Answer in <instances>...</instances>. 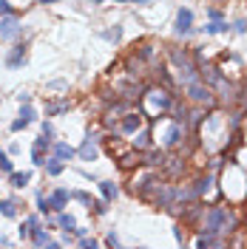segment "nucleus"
<instances>
[{"label": "nucleus", "instance_id": "nucleus-1", "mask_svg": "<svg viewBox=\"0 0 247 249\" xmlns=\"http://www.w3.org/2000/svg\"><path fill=\"white\" fill-rule=\"evenodd\" d=\"M199 230L228 238V235L239 232V213L233 207H225V204H216L213 201V204L205 207V213L199 218Z\"/></svg>", "mask_w": 247, "mask_h": 249}, {"label": "nucleus", "instance_id": "nucleus-2", "mask_svg": "<svg viewBox=\"0 0 247 249\" xmlns=\"http://www.w3.org/2000/svg\"><path fill=\"white\" fill-rule=\"evenodd\" d=\"M176 97H179V94L168 91L162 85H145V91H142V97H139V114H142L145 122H151V125H153L156 119H168Z\"/></svg>", "mask_w": 247, "mask_h": 249}, {"label": "nucleus", "instance_id": "nucleus-3", "mask_svg": "<svg viewBox=\"0 0 247 249\" xmlns=\"http://www.w3.org/2000/svg\"><path fill=\"white\" fill-rule=\"evenodd\" d=\"M185 97H188V102L205 105V108H210V111L219 105V102H216V91L210 88V85H205L202 80H193V83L185 85Z\"/></svg>", "mask_w": 247, "mask_h": 249}, {"label": "nucleus", "instance_id": "nucleus-4", "mask_svg": "<svg viewBox=\"0 0 247 249\" xmlns=\"http://www.w3.org/2000/svg\"><path fill=\"white\" fill-rule=\"evenodd\" d=\"M193 190H196L199 201H205V204H213L216 199H219V187H216V173H202L199 179H193Z\"/></svg>", "mask_w": 247, "mask_h": 249}, {"label": "nucleus", "instance_id": "nucleus-5", "mask_svg": "<svg viewBox=\"0 0 247 249\" xmlns=\"http://www.w3.org/2000/svg\"><path fill=\"white\" fill-rule=\"evenodd\" d=\"M185 136H188V128H185L182 122H176V119H171V128H168V131H165V136H162V148H165V150L182 148Z\"/></svg>", "mask_w": 247, "mask_h": 249}, {"label": "nucleus", "instance_id": "nucleus-6", "mask_svg": "<svg viewBox=\"0 0 247 249\" xmlns=\"http://www.w3.org/2000/svg\"><path fill=\"white\" fill-rule=\"evenodd\" d=\"M176 34H179L182 40H188V37L196 34V26H193V9L179 6V12H176Z\"/></svg>", "mask_w": 247, "mask_h": 249}, {"label": "nucleus", "instance_id": "nucleus-7", "mask_svg": "<svg viewBox=\"0 0 247 249\" xmlns=\"http://www.w3.org/2000/svg\"><path fill=\"white\" fill-rule=\"evenodd\" d=\"M23 34V26H20V20L17 15H0V40H17Z\"/></svg>", "mask_w": 247, "mask_h": 249}, {"label": "nucleus", "instance_id": "nucleus-8", "mask_svg": "<svg viewBox=\"0 0 247 249\" xmlns=\"http://www.w3.org/2000/svg\"><path fill=\"white\" fill-rule=\"evenodd\" d=\"M142 125H145V116L139 114V108H136V111H125V114L119 116V133H125V136L136 133Z\"/></svg>", "mask_w": 247, "mask_h": 249}, {"label": "nucleus", "instance_id": "nucleus-9", "mask_svg": "<svg viewBox=\"0 0 247 249\" xmlns=\"http://www.w3.org/2000/svg\"><path fill=\"white\" fill-rule=\"evenodd\" d=\"M29 63V51H26V43H15L9 54H6V68H12V71H20V68Z\"/></svg>", "mask_w": 247, "mask_h": 249}, {"label": "nucleus", "instance_id": "nucleus-10", "mask_svg": "<svg viewBox=\"0 0 247 249\" xmlns=\"http://www.w3.org/2000/svg\"><path fill=\"white\" fill-rule=\"evenodd\" d=\"M185 167H188V165H185V159H182V156H173V153H168L159 170H162L165 179H179L182 173H185Z\"/></svg>", "mask_w": 247, "mask_h": 249}, {"label": "nucleus", "instance_id": "nucleus-11", "mask_svg": "<svg viewBox=\"0 0 247 249\" xmlns=\"http://www.w3.org/2000/svg\"><path fill=\"white\" fill-rule=\"evenodd\" d=\"M49 150H51V142L40 133V136L32 142V165L34 167H43V162L49 159Z\"/></svg>", "mask_w": 247, "mask_h": 249}, {"label": "nucleus", "instance_id": "nucleus-12", "mask_svg": "<svg viewBox=\"0 0 247 249\" xmlns=\"http://www.w3.org/2000/svg\"><path fill=\"white\" fill-rule=\"evenodd\" d=\"M165 156H168V150H165V148H153V145H151L148 150H139L142 167H153V170H159V167H162Z\"/></svg>", "mask_w": 247, "mask_h": 249}, {"label": "nucleus", "instance_id": "nucleus-13", "mask_svg": "<svg viewBox=\"0 0 247 249\" xmlns=\"http://www.w3.org/2000/svg\"><path fill=\"white\" fill-rule=\"evenodd\" d=\"M133 139H131V148L133 150H148L151 145H153V125H142V128H139V131L136 133H131Z\"/></svg>", "mask_w": 247, "mask_h": 249}, {"label": "nucleus", "instance_id": "nucleus-14", "mask_svg": "<svg viewBox=\"0 0 247 249\" xmlns=\"http://www.w3.org/2000/svg\"><path fill=\"white\" fill-rule=\"evenodd\" d=\"M233 26L228 20H210V23H205V26H199L196 34H208V37H216V34H230Z\"/></svg>", "mask_w": 247, "mask_h": 249}, {"label": "nucleus", "instance_id": "nucleus-15", "mask_svg": "<svg viewBox=\"0 0 247 249\" xmlns=\"http://www.w3.org/2000/svg\"><path fill=\"white\" fill-rule=\"evenodd\" d=\"M68 108H71V100H68V97H60V100H49V102H46L43 114H46V119L63 116V114H68Z\"/></svg>", "mask_w": 247, "mask_h": 249}, {"label": "nucleus", "instance_id": "nucleus-16", "mask_svg": "<svg viewBox=\"0 0 247 249\" xmlns=\"http://www.w3.org/2000/svg\"><path fill=\"white\" fill-rule=\"evenodd\" d=\"M97 145H99L97 139L85 136V139H82V145H80V150H77V156H80L82 162H97V156H99V148H97Z\"/></svg>", "mask_w": 247, "mask_h": 249}, {"label": "nucleus", "instance_id": "nucleus-17", "mask_svg": "<svg viewBox=\"0 0 247 249\" xmlns=\"http://www.w3.org/2000/svg\"><path fill=\"white\" fill-rule=\"evenodd\" d=\"M193 247H228V238H222V235H213V232H202L199 230V235L193 238Z\"/></svg>", "mask_w": 247, "mask_h": 249}, {"label": "nucleus", "instance_id": "nucleus-18", "mask_svg": "<svg viewBox=\"0 0 247 249\" xmlns=\"http://www.w3.org/2000/svg\"><path fill=\"white\" fill-rule=\"evenodd\" d=\"M49 201H51V207H54V213H60V210H66V207H68L71 193L63 190V187H57V190H51V193H49Z\"/></svg>", "mask_w": 247, "mask_h": 249}, {"label": "nucleus", "instance_id": "nucleus-19", "mask_svg": "<svg viewBox=\"0 0 247 249\" xmlns=\"http://www.w3.org/2000/svg\"><path fill=\"white\" fill-rule=\"evenodd\" d=\"M51 153H54L57 159H63V162H71V159L77 156V148H71L68 142H57V139H54V142H51Z\"/></svg>", "mask_w": 247, "mask_h": 249}, {"label": "nucleus", "instance_id": "nucleus-20", "mask_svg": "<svg viewBox=\"0 0 247 249\" xmlns=\"http://www.w3.org/2000/svg\"><path fill=\"white\" fill-rule=\"evenodd\" d=\"M43 170H46V176L54 179V176H60V173L66 170V162H63V159H57V156H49V159L43 162Z\"/></svg>", "mask_w": 247, "mask_h": 249}, {"label": "nucleus", "instance_id": "nucleus-21", "mask_svg": "<svg viewBox=\"0 0 247 249\" xmlns=\"http://www.w3.org/2000/svg\"><path fill=\"white\" fill-rule=\"evenodd\" d=\"M54 221H57V227H60L63 232H71V230L77 227V221H74V216H71V213H66V210L54 213Z\"/></svg>", "mask_w": 247, "mask_h": 249}, {"label": "nucleus", "instance_id": "nucleus-22", "mask_svg": "<svg viewBox=\"0 0 247 249\" xmlns=\"http://www.w3.org/2000/svg\"><path fill=\"white\" fill-rule=\"evenodd\" d=\"M97 187H99V193H102V199L108 201V204H111V201H114L116 196H119V187H116L114 182H108V179H102V182H97Z\"/></svg>", "mask_w": 247, "mask_h": 249}, {"label": "nucleus", "instance_id": "nucleus-23", "mask_svg": "<svg viewBox=\"0 0 247 249\" xmlns=\"http://www.w3.org/2000/svg\"><path fill=\"white\" fill-rule=\"evenodd\" d=\"M29 182H32V173L26 170V173H9V184L15 187V190H23V187H29Z\"/></svg>", "mask_w": 247, "mask_h": 249}, {"label": "nucleus", "instance_id": "nucleus-24", "mask_svg": "<svg viewBox=\"0 0 247 249\" xmlns=\"http://www.w3.org/2000/svg\"><path fill=\"white\" fill-rule=\"evenodd\" d=\"M34 204H37V213L40 216H54V207H51V201H49V196H43V193H37L34 196Z\"/></svg>", "mask_w": 247, "mask_h": 249}, {"label": "nucleus", "instance_id": "nucleus-25", "mask_svg": "<svg viewBox=\"0 0 247 249\" xmlns=\"http://www.w3.org/2000/svg\"><path fill=\"white\" fill-rule=\"evenodd\" d=\"M153 57H156V46H153V43L139 46V51H136V60H142V63H153Z\"/></svg>", "mask_w": 247, "mask_h": 249}, {"label": "nucleus", "instance_id": "nucleus-26", "mask_svg": "<svg viewBox=\"0 0 247 249\" xmlns=\"http://www.w3.org/2000/svg\"><path fill=\"white\" fill-rule=\"evenodd\" d=\"M0 216H6V218H17V204H15L12 199L0 201Z\"/></svg>", "mask_w": 247, "mask_h": 249}, {"label": "nucleus", "instance_id": "nucleus-27", "mask_svg": "<svg viewBox=\"0 0 247 249\" xmlns=\"http://www.w3.org/2000/svg\"><path fill=\"white\" fill-rule=\"evenodd\" d=\"M17 116H20V119H26V122L32 125V122H37V111H34V108H32V102H29V105H20V114H17Z\"/></svg>", "mask_w": 247, "mask_h": 249}, {"label": "nucleus", "instance_id": "nucleus-28", "mask_svg": "<svg viewBox=\"0 0 247 249\" xmlns=\"http://www.w3.org/2000/svg\"><path fill=\"white\" fill-rule=\"evenodd\" d=\"M71 199H77L82 207H88V210H91V204H94V199H91L85 190H71Z\"/></svg>", "mask_w": 247, "mask_h": 249}, {"label": "nucleus", "instance_id": "nucleus-29", "mask_svg": "<svg viewBox=\"0 0 247 249\" xmlns=\"http://www.w3.org/2000/svg\"><path fill=\"white\" fill-rule=\"evenodd\" d=\"M12 170H15V165H12L9 153H6V150H0V173H6V176H9Z\"/></svg>", "mask_w": 247, "mask_h": 249}, {"label": "nucleus", "instance_id": "nucleus-30", "mask_svg": "<svg viewBox=\"0 0 247 249\" xmlns=\"http://www.w3.org/2000/svg\"><path fill=\"white\" fill-rule=\"evenodd\" d=\"M105 40H111V43H119L122 40V26H114V29H108V32H102Z\"/></svg>", "mask_w": 247, "mask_h": 249}, {"label": "nucleus", "instance_id": "nucleus-31", "mask_svg": "<svg viewBox=\"0 0 247 249\" xmlns=\"http://www.w3.org/2000/svg\"><path fill=\"white\" fill-rule=\"evenodd\" d=\"M77 244H80L82 249H94V247H99V241H97V238H88V235L77 238Z\"/></svg>", "mask_w": 247, "mask_h": 249}, {"label": "nucleus", "instance_id": "nucleus-32", "mask_svg": "<svg viewBox=\"0 0 247 249\" xmlns=\"http://www.w3.org/2000/svg\"><path fill=\"white\" fill-rule=\"evenodd\" d=\"M40 133H43V136H46V139H49V142H54V125H51L49 119H46V122H43V125H40Z\"/></svg>", "mask_w": 247, "mask_h": 249}, {"label": "nucleus", "instance_id": "nucleus-33", "mask_svg": "<svg viewBox=\"0 0 247 249\" xmlns=\"http://www.w3.org/2000/svg\"><path fill=\"white\" fill-rule=\"evenodd\" d=\"M91 210H94V216H105V213H108V201H105V199L94 201V204H91Z\"/></svg>", "mask_w": 247, "mask_h": 249}, {"label": "nucleus", "instance_id": "nucleus-34", "mask_svg": "<svg viewBox=\"0 0 247 249\" xmlns=\"http://www.w3.org/2000/svg\"><path fill=\"white\" fill-rule=\"evenodd\" d=\"M230 26H233V32H236V34H247V20H245V17H239V20L230 23Z\"/></svg>", "mask_w": 247, "mask_h": 249}, {"label": "nucleus", "instance_id": "nucleus-35", "mask_svg": "<svg viewBox=\"0 0 247 249\" xmlns=\"http://www.w3.org/2000/svg\"><path fill=\"white\" fill-rule=\"evenodd\" d=\"M205 15L210 17V20H225V12H222V9H216V6H210V9H208Z\"/></svg>", "mask_w": 247, "mask_h": 249}, {"label": "nucleus", "instance_id": "nucleus-36", "mask_svg": "<svg viewBox=\"0 0 247 249\" xmlns=\"http://www.w3.org/2000/svg\"><path fill=\"white\" fill-rule=\"evenodd\" d=\"M105 247H119V235L108 232V235H105Z\"/></svg>", "mask_w": 247, "mask_h": 249}, {"label": "nucleus", "instance_id": "nucleus-37", "mask_svg": "<svg viewBox=\"0 0 247 249\" xmlns=\"http://www.w3.org/2000/svg\"><path fill=\"white\" fill-rule=\"evenodd\" d=\"M94 3H111V0H94ZM114 3H136V6H148V0H114Z\"/></svg>", "mask_w": 247, "mask_h": 249}, {"label": "nucleus", "instance_id": "nucleus-38", "mask_svg": "<svg viewBox=\"0 0 247 249\" xmlns=\"http://www.w3.org/2000/svg\"><path fill=\"white\" fill-rule=\"evenodd\" d=\"M23 128H29V122H26V119H20V116H17L15 122H12V131L17 133V131H23Z\"/></svg>", "mask_w": 247, "mask_h": 249}, {"label": "nucleus", "instance_id": "nucleus-39", "mask_svg": "<svg viewBox=\"0 0 247 249\" xmlns=\"http://www.w3.org/2000/svg\"><path fill=\"white\" fill-rule=\"evenodd\" d=\"M17 235H20V241H29V224H26V221L20 224V230H17Z\"/></svg>", "mask_w": 247, "mask_h": 249}, {"label": "nucleus", "instance_id": "nucleus-40", "mask_svg": "<svg viewBox=\"0 0 247 249\" xmlns=\"http://www.w3.org/2000/svg\"><path fill=\"white\" fill-rule=\"evenodd\" d=\"M15 9H12V3L9 0H0V15H12Z\"/></svg>", "mask_w": 247, "mask_h": 249}, {"label": "nucleus", "instance_id": "nucleus-41", "mask_svg": "<svg viewBox=\"0 0 247 249\" xmlns=\"http://www.w3.org/2000/svg\"><path fill=\"white\" fill-rule=\"evenodd\" d=\"M17 102H20V105H29V102H32V94H26V91H20V94H17Z\"/></svg>", "mask_w": 247, "mask_h": 249}, {"label": "nucleus", "instance_id": "nucleus-42", "mask_svg": "<svg viewBox=\"0 0 247 249\" xmlns=\"http://www.w3.org/2000/svg\"><path fill=\"white\" fill-rule=\"evenodd\" d=\"M49 88H54V91H63V88H66V80H51Z\"/></svg>", "mask_w": 247, "mask_h": 249}, {"label": "nucleus", "instance_id": "nucleus-43", "mask_svg": "<svg viewBox=\"0 0 247 249\" xmlns=\"http://www.w3.org/2000/svg\"><path fill=\"white\" fill-rule=\"evenodd\" d=\"M222 162H225V159H210V165H208V170H210V173H216V170L222 167Z\"/></svg>", "mask_w": 247, "mask_h": 249}, {"label": "nucleus", "instance_id": "nucleus-44", "mask_svg": "<svg viewBox=\"0 0 247 249\" xmlns=\"http://www.w3.org/2000/svg\"><path fill=\"white\" fill-rule=\"evenodd\" d=\"M173 230H176V241L185 244V241H188V238H185V230H182V227H173Z\"/></svg>", "mask_w": 247, "mask_h": 249}, {"label": "nucleus", "instance_id": "nucleus-45", "mask_svg": "<svg viewBox=\"0 0 247 249\" xmlns=\"http://www.w3.org/2000/svg\"><path fill=\"white\" fill-rule=\"evenodd\" d=\"M9 244H12V241H9L6 235H0V247H9Z\"/></svg>", "mask_w": 247, "mask_h": 249}, {"label": "nucleus", "instance_id": "nucleus-46", "mask_svg": "<svg viewBox=\"0 0 247 249\" xmlns=\"http://www.w3.org/2000/svg\"><path fill=\"white\" fill-rule=\"evenodd\" d=\"M40 3H60V0H40Z\"/></svg>", "mask_w": 247, "mask_h": 249}, {"label": "nucleus", "instance_id": "nucleus-47", "mask_svg": "<svg viewBox=\"0 0 247 249\" xmlns=\"http://www.w3.org/2000/svg\"><path fill=\"white\" fill-rule=\"evenodd\" d=\"M0 105H3V97H0Z\"/></svg>", "mask_w": 247, "mask_h": 249}]
</instances>
